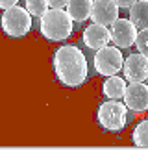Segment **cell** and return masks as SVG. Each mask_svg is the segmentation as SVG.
Here are the masks:
<instances>
[{"label": "cell", "instance_id": "obj_1", "mask_svg": "<svg viewBox=\"0 0 148 150\" xmlns=\"http://www.w3.org/2000/svg\"><path fill=\"white\" fill-rule=\"evenodd\" d=\"M56 78L67 87H80L87 80V59L83 52L74 45H63L54 52Z\"/></svg>", "mask_w": 148, "mask_h": 150}, {"label": "cell", "instance_id": "obj_2", "mask_svg": "<svg viewBox=\"0 0 148 150\" xmlns=\"http://www.w3.org/2000/svg\"><path fill=\"white\" fill-rule=\"evenodd\" d=\"M39 30L43 37L54 43L67 41L72 35L74 30V21L65 9H54L50 8L41 19H39Z\"/></svg>", "mask_w": 148, "mask_h": 150}, {"label": "cell", "instance_id": "obj_3", "mask_svg": "<svg viewBox=\"0 0 148 150\" xmlns=\"http://www.w3.org/2000/svg\"><path fill=\"white\" fill-rule=\"evenodd\" d=\"M128 106L121 100H106L100 104L98 113H96V119H98V124L104 130L109 132H121L128 122Z\"/></svg>", "mask_w": 148, "mask_h": 150}, {"label": "cell", "instance_id": "obj_4", "mask_svg": "<svg viewBox=\"0 0 148 150\" xmlns=\"http://www.w3.org/2000/svg\"><path fill=\"white\" fill-rule=\"evenodd\" d=\"M2 30L9 37H24L32 30V13L26 8H19V6L4 9Z\"/></svg>", "mask_w": 148, "mask_h": 150}, {"label": "cell", "instance_id": "obj_5", "mask_svg": "<svg viewBox=\"0 0 148 150\" xmlns=\"http://www.w3.org/2000/svg\"><path fill=\"white\" fill-rule=\"evenodd\" d=\"M93 63H94L96 74L113 76V74H118V71L124 67V56L118 47H109L107 45V47L96 50Z\"/></svg>", "mask_w": 148, "mask_h": 150}, {"label": "cell", "instance_id": "obj_6", "mask_svg": "<svg viewBox=\"0 0 148 150\" xmlns=\"http://www.w3.org/2000/svg\"><path fill=\"white\" fill-rule=\"evenodd\" d=\"M109 33L113 45H117L118 48H130L132 45H135L139 30L130 19H117L109 26Z\"/></svg>", "mask_w": 148, "mask_h": 150}, {"label": "cell", "instance_id": "obj_7", "mask_svg": "<svg viewBox=\"0 0 148 150\" xmlns=\"http://www.w3.org/2000/svg\"><path fill=\"white\" fill-rule=\"evenodd\" d=\"M124 104L130 111L143 113L148 109V83L144 82H130L124 93Z\"/></svg>", "mask_w": 148, "mask_h": 150}, {"label": "cell", "instance_id": "obj_8", "mask_svg": "<svg viewBox=\"0 0 148 150\" xmlns=\"http://www.w3.org/2000/svg\"><path fill=\"white\" fill-rule=\"evenodd\" d=\"M124 76L128 82H146L148 78V56L141 54H132L124 59Z\"/></svg>", "mask_w": 148, "mask_h": 150}, {"label": "cell", "instance_id": "obj_9", "mask_svg": "<svg viewBox=\"0 0 148 150\" xmlns=\"http://www.w3.org/2000/svg\"><path fill=\"white\" fill-rule=\"evenodd\" d=\"M118 6L115 0H93V8H91V21L96 24L111 26L118 19Z\"/></svg>", "mask_w": 148, "mask_h": 150}, {"label": "cell", "instance_id": "obj_10", "mask_svg": "<svg viewBox=\"0 0 148 150\" xmlns=\"http://www.w3.org/2000/svg\"><path fill=\"white\" fill-rule=\"evenodd\" d=\"M83 45L91 50H100L109 45L111 41V33H109V26H104V24H96V22H93V24H89L87 28L83 30Z\"/></svg>", "mask_w": 148, "mask_h": 150}, {"label": "cell", "instance_id": "obj_11", "mask_svg": "<svg viewBox=\"0 0 148 150\" xmlns=\"http://www.w3.org/2000/svg\"><path fill=\"white\" fill-rule=\"evenodd\" d=\"M126 80L117 76V74H113V76H107V80L104 82L102 85V93H104L107 98L111 100H122L124 98V93H126Z\"/></svg>", "mask_w": 148, "mask_h": 150}, {"label": "cell", "instance_id": "obj_12", "mask_svg": "<svg viewBox=\"0 0 148 150\" xmlns=\"http://www.w3.org/2000/svg\"><path fill=\"white\" fill-rule=\"evenodd\" d=\"M91 8H93V0H69V4H67L69 15L78 24L91 19Z\"/></svg>", "mask_w": 148, "mask_h": 150}, {"label": "cell", "instance_id": "obj_13", "mask_svg": "<svg viewBox=\"0 0 148 150\" xmlns=\"http://www.w3.org/2000/svg\"><path fill=\"white\" fill-rule=\"evenodd\" d=\"M128 19L137 26V30H148V0H137L128 9Z\"/></svg>", "mask_w": 148, "mask_h": 150}, {"label": "cell", "instance_id": "obj_14", "mask_svg": "<svg viewBox=\"0 0 148 150\" xmlns=\"http://www.w3.org/2000/svg\"><path fill=\"white\" fill-rule=\"evenodd\" d=\"M132 141H133V145L139 146V148H148V119L141 120V122L133 128Z\"/></svg>", "mask_w": 148, "mask_h": 150}, {"label": "cell", "instance_id": "obj_15", "mask_svg": "<svg viewBox=\"0 0 148 150\" xmlns=\"http://www.w3.org/2000/svg\"><path fill=\"white\" fill-rule=\"evenodd\" d=\"M48 0H26V9L32 13V17H37V19H41L48 11Z\"/></svg>", "mask_w": 148, "mask_h": 150}, {"label": "cell", "instance_id": "obj_16", "mask_svg": "<svg viewBox=\"0 0 148 150\" xmlns=\"http://www.w3.org/2000/svg\"><path fill=\"white\" fill-rule=\"evenodd\" d=\"M135 47L141 54L148 56V30H139L137 39H135Z\"/></svg>", "mask_w": 148, "mask_h": 150}, {"label": "cell", "instance_id": "obj_17", "mask_svg": "<svg viewBox=\"0 0 148 150\" xmlns=\"http://www.w3.org/2000/svg\"><path fill=\"white\" fill-rule=\"evenodd\" d=\"M48 4H50V8H54V9H63V8H67L69 0H48Z\"/></svg>", "mask_w": 148, "mask_h": 150}, {"label": "cell", "instance_id": "obj_18", "mask_svg": "<svg viewBox=\"0 0 148 150\" xmlns=\"http://www.w3.org/2000/svg\"><path fill=\"white\" fill-rule=\"evenodd\" d=\"M135 2H137V0H115V4H117L121 9H130Z\"/></svg>", "mask_w": 148, "mask_h": 150}, {"label": "cell", "instance_id": "obj_19", "mask_svg": "<svg viewBox=\"0 0 148 150\" xmlns=\"http://www.w3.org/2000/svg\"><path fill=\"white\" fill-rule=\"evenodd\" d=\"M17 2H19V0H0V8L2 9L13 8V6H17Z\"/></svg>", "mask_w": 148, "mask_h": 150}, {"label": "cell", "instance_id": "obj_20", "mask_svg": "<svg viewBox=\"0 0 148 150\" xmlns=\"http://www.w3.org/2000/svg\"><path fill=\"white\" fill-rule=\"evenodd\" d=\"M146 82H148V78H146Z\"/></svg>", "mask_w": 148, "mask_h": 150}]
</instances>
